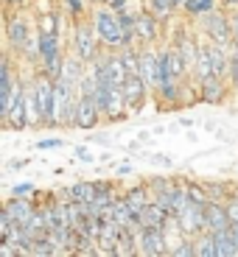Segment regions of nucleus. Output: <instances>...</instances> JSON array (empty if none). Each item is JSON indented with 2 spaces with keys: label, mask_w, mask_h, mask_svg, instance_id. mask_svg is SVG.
I'll return each instance as SVG.
<instances>
[{
  "label": "nucleus",
  "mask_w": 238,
  "mask_h": 257,
  "mask_svg": "<svg viewBox=\"0 0 238 257\" xmlns=\"http://www.w3.org/2000/svg\"><path fill=\"white\" fill-rule=\"evenodd\" d=\"M3 34H6V51L17 53L37 34V14L28 6H23V3L20 6L6 3V26H3Z\"/></svg>",
  "instance_id": "nucleus-1"
},
{
  "label": "nucleus",
  "mask_w": 238,
  "mask_h": 257,
  "mask_svg": "<svg viewBox=\"0 0 238 257\" xmlns=\"http://www.w3.org/2000/svg\"><path fill=\"white\" fill-rule=\"evenodd\" d=\"M67 48H70L76 56H82L87 64L96 62V59L104 53V45H101V39H98L96 23H93L90 14L73 20V26H70V45H67Z\"/></svg>",
  "instance_id": "nucleus-2"
},
{
  "label": "nucleus",
  "mask_w": 238,
  "mask_h": 257,
  "mask_svg": "<svg viewBox=\"0 0 238 257\" xmlns=\"http://www.w3.org/2000/svg\"><path fill=\"white\" fill-rule=\"evenodd\" d=\"M90 17L96 23L98 39H101L104 51H121L126 42H123V26H121V14L112 12L107 3H93Z\"/></svg>",
  "instance_id": "nucleus-3"
},
{
  "label": "nucleus",
  "mask_w": 238,
  "mask_h": 257,
  "mask_svg": "<svg viewBox=\"0 0 238 257\" xmlns=\"http://www.w3.org/2000/svg\"><path fill=\"white\" fill-rule=\"evenodd\" d=\"M199 31L205 39H210V42H219V45H230L232 42V23H230V12H224V9H213V12L202 14L199 20Z\"/></svg>",
  "instance_id": "nucleus-4"
},
{
  "label": "nucleus",
  "mask_w": 238,
  "mask_h": 257,
  "mask_svg": "<svg viewBox=\"0 0 238 257\" xmlns=\"http://www.w3.org/2000/svg\"><path fill=\"white\" fill-rule=\"evenodd\" d=\"M121 90H123V101H126L129 115H140L146 109V103L154 101V90L146 84V78L140 73H129L126 81L121 84Z\"/></svg>",
  "instance_id": "nucleus-5"
},
{
  "label": "nucleus",
  "mask_w": 238,
  "mask_h": 257,
  "mask_svg": "<svg viewBox=\"0 0 238 257\" xmlns=\"http://www.w3.org/2000/svg\"><path fill=\"white\" fill-rule=\"evenodd\" d=\"M166 23L168 20L157 17L151 9L143 6L137 12V45H157L166 42Z\"/></svg>",
  "instance_id": "nucleus-6"
},
{
  "label": "nucleus",
  "mask_w": 238,
  "mask_h": 257,
  "mask_svg": "<svg viewBox=\"0 0 238 257\" xmlns=\"http://www.w3.org/2000/svg\"><path fill=\"white\" fill-rule=\"evenodd\" d=\"M196 92H199V103H207V106H221V103L230 101L232 84L221 76H207L202 81H196Z\"/></svg>",
  "instance_id": "nucleus-7"
},
{
  "label": "nucleus",
  "mask_w": 238,
  "mask_h": 257,
  "mask_svg": "<svg viewBox=\"0 0 238 257\" xmlns=\"http://www.w3.org/2000/svg\"><path fill=\"white\" fill-rule=\"evenodd\" d=\"M101 106L96 101V92H78V106H76V128L90 132V128L101 126Z\"/></svg>",
  "instance_id": "nucleus-8"
},
{
  "label": "nucleus",
  "mask_w": 238,
  "mask_h": 257,
  "mask_svg": "<svg viewBox=\"0 0 238 257\" xmlns=\"http://www.w3.org/2000/svg\"><path fill=\"white\" fill-rule=\"evenodd\" d=\"M137 254H143V257H163V254H168L166 229L140 226V229H137Z\"/></svg>",
  "instance_id": "nucleus-9"
},
{
  "label": "nucleus",
  "mask_w": 238,
  "mask_h": 257,
  "mask_svg": "<svg viewBox=\"0 0 238 257\" xmlns=\"http://www.w3.org/2000/svg\"><path fill=\"white\" fill-rule=\"evenodd\" d=\"M177 226L182 229V235H188V238H196L199 232H205V229H207L205 207L191 204V201H188V204L182 207L180 212H177Z\"/></svg>",
  "instance_id": "nucleus-10"
},
{
  "label": "nucleus",
  "mask_w": 238,
  "mask_h": 257,
  "mask_svg": "<svg viewBox=\"0 0 238 257\" xmlns=\"http://www.w3.org/2000/svg\"><path fill=\"white\" fill-rule=\"evenodd\" d=\"M28 81V78H26ZM0 126L6 128V132H26V128H31V123H28V101H26V84H23V90H20V95L14 98L12 109H9V115L0 120Z\"/></svg>",
  "instance_id": "nucleus-11"
},
{
  "label": "nucleus",
  "mask_w": 238,
  "mask_h": 257,
  "mask_svg": "<svg viewBox=\"0 0 238 257\" xmlns=\"http://www.w3.org/2000/svg\"><path fill=\"white\" fill-rule=\"evenodd\" d=\"M168 218H171V215H168V212L163 210L157 201H148V204L140 210V215H137L140 226H151V229H166Z\"/></svg>",
  "instance_id": "nucleus-12"
},
{
  "label": "nucleus",
  "mask_w": 238,
  "mask_h": 257,
  "mask_svg": "<svg viewBox=\"0 0 238 257\" xmlns=\"http://www.w3.org/2000/svg\"><path fill=\"white\" fill-rule=\"evenodd\" d=\"M205 221H207V229L210 232L227 229V226H230V215H227L224 201H207L205 204Z\"/></svg>",
  "instance_id": "nucleus-13"
},
{
  "label": "nucleus",
  "mask_w": 238,
  "mask_h": 257,
  "mask_svg": "<svg viewBox=\"0 0 238 257\" xmlns=\"http://www.w3.org/2000/svg\"><path fill=\"white\" fill-rule=\"evenodd\" d=\"M121 196L126 199V204L132 207V212H135V215H140V210L148 204V201H151V193H148L146 179H143V182H137L135 187H126V190H123Z\"/></svg>",
  "instance_id": "nucleus-14"
},
{
  "label": "nucleus",
  "mask_w": 238,
  "mask_h": 257,
  "mask_svg": "<svg viewBox=\"0 0 238 257\" xmlns=\"http://www.w3.org/2000/svg\"><path fill=\"white\" fill-rule=\"evenodd\" d=\"M213 238H216V254L219 257H238V243L232 238V229H216L213 232Z\"/></svg>",
  "instance_id": "nucleus-15"
},
{
  "label": "nucleus",
  "mask_w": 238,
  "mask_h": 257,
  "mask_svg": "<svg viewBox=\"0 0 238 257\" xmlns=\"http://www.w3.org/2000/svg\"><path fill=\"white\" fill-rule=\"evenodd\" d=\"M213 9H219V0H185V6H182V14L191 20H199L202 14L213 12Z\"/></svg>",
  "instance_id": "nucleus-16"
},
{
  "label": "nucleus",
  "mask_w": 238,
  "mask_h": 257,
  "mask_svg": "<svg viewBox=\"0 0 238 257\" xmlns=\"http://www.w3.org/2000/svg\"><path fill=\"white\" fill-rule=\"evenodd\" d=\"M185 190H188V201H191V204H199V207H205L207 201H210V196H207V187H205V182H199V179H188V176H185Z\"/></svg>",
  "instance_id": "nucleus-17"
},
{
  "label": "nucleus",
  "mask_w": 238,
  "mask_h": 257,
  "mask_svg": "<svg viewBox=\"0 0 238 257\" xmlns=\"http://www.w3.org/2000/svg\"><path fill=\"white\" fill-rule=\"evenodd\" d=\"M193 240H196V257H219L216 254V238H213L210 229L199 232Z\"/></svg>",
  "instance_id": "nucleus-18"
},
{
  "label": "nucleus",
  "mask_w": 238,
  "mask_h": 257,
  "mask_svg": "<svg viewBox=\"0 0 238 257\" xmlns=\"http://www.w3.org/2000/svg\"><path fill=\"white\" fill-rule=\"evenodd\" d=\"M93 3H96V0H62V9L70 20H78V17H84V14H90Z\"/></svg>",
  "instance_id": "nucleus-19"
},
{
  "label": "nucleus",
  "mask_w": 238,
  "mask_h": 257,
  "mask_svg": "<svg viewBox=\"0 0 238 257\" xmlns=\"http://www.w3.org/2000/svg\"><path fill=\"white\" fill-rule=\"evenodd\" d=\"M143 6L151 9L157 17L168 20V23H171V17L177 14V9H174V3H171V0H143Z\"/></svg>",
  "instance_id": "nucleus-20"
},
{
  "label": "nucleus",
  "mask_w": 238,
  "mask_h": 257,
  "mask_svg": "<svg viewBox=\"0 0 238 257\" xmlns=\"http://www.w3.org/2000/svg\"><path fill=\"white\" fill-rule=\"evenodd\" d=\"M227 51H230V76H227V81L232 84V90H238V39H232Z\"/></svg>",
  "instance_id": "nucleus-21"
},
{
  "label": "nucleus",
  "mask_w": 238,
  "mask_h": 257,
  "mask_svg": "<svg viewBox=\"0 0 238 257\" xmlns=\"http://www.w3.org/2000/svg\"><path fill=\"white\" fill-rule=\"evenodd\" d=\"M62 146H64L62 137H39V140L34 143L37 151H53V148H62Z\"/></svg>",
  "instance_id": "nucleus-22"
},
{
  "label": "nucleus",
  "mask_w": 238,
  "mask_h": 257,
  "mask_svg": "<svg viewBox=\"0 0 238 257\" xmlns=\"http://www.w3.org/2000/svg\"><path fill=\"white\" fill-rule=\"evenodd\" d=\"M34 193H37L34 182H14L12 185V196H34Z\"/></svg>",
  "instance_id": "nucleus-23"
},
{
  "label": "nucleus",
  "mask_w": 238,
  "mask_h": 257,
  "mask_svg": "<svg viewBox=\"0 0 238 257\" xmlns=\"http://www.w3.org/2000/svg\"><path fill=\"white\" fill-rule=\"evenodd\" d=\"M76 162H82V165H93L96 157H93V151L87 146H76Z\"/></svg>",
  "instance_id": "nucleus-24"
},
{
  "label": "nucleus",
  "mask_w": 238,
  "mask_h": 257,
  "mask_svg": "<svg viewBox=\"0 0 238 257\" xmlns=\"http://www.w3.org/2000/svg\"><path fill=\"white\" fill-rule=\"evenodd\" d=\"M31 165V157H17V160H9L6 162V171H23V168Z\"/></svg>",
  "instance_id": "nucleus-25"
},
{
  "label": "nucleus",
  "mask_w": 238,
  "mask_h": 257,
  "mask_svg": "<svg viewBox=\"0 0 238 257\" xmlns=\"http://www.w3.org/2000/svg\"><path fill=\"white\" fill-rule=\"evenodd\" d=\"M148 162H154V165H163V168H171V165H174V160H171L168 154H151V157H148Z\"/></svg>",
  "instance_id": "nucleus-26"
},
{
  "label": "nucleus",
  "mask_w": 238,
  "mask_h": 257,
  "mask_svg": "<svg viewBox=\"0 0 238 257\" xmlns=\"http://www.w3.org/2000/svg\"><path fill=\"white\" fill-rule=\"evenodd\" d=\"M112 171H115L118 176H129V174H135V168L129 165V162H123V165H115Z\"/></svg>",
  "instance_id": "nucleus-27"
},
{
  "label": "nucleus",
  "mask_w": 238,
  "mask_h": 257,
  "mask_svg": "<svg viewBox=\"0 0 238 257\" xmlns=\"http://www.w3.org/2000/svg\"><path fill=\"white\" fill-rule=\"evenodd\" d=\"M87 143H98V146H112L110 137H104V135H90L87 137Z\"/></svg>",
  "instance_id": "nucleus-28"
},
{
  "label": "nucleus",
  "mask_w": 238,
  "mask_h": 257,
  "mask_svg": "<svg viewBox=\"0 0 238 257\" xmlns=\"http://www.w3.org/2000/svg\"><path fill=\"white\" fill-rule=\"evenodd\" d=\"M219 6L224 12H238V0H219Z\"/></svg>",
  "instance_id": "nucleus-29"
},
{
  "label": "nucleus",
  "mask_w": 238,
  "mask_h": 257,
  "mask_svg": "<svg viewBox=\"0 0 238 257\" xmlns=\"http://www.w3.org/2000/svg\"><path fill=\"white\" fill-rule=\"evenodd\" d=\"M230 23H232V39H238V12H230Z\"/></svg>",
  "instance_id": "nucleus-30"
},
{
  "label": "nucleus",
  "mask_w": 238,
  "mask_h": 257,
  "mask_svg": "<svg viewBox=\"0 0 238 257\" xmlns=\"http://www.w3.org/2000/svg\"><path fill=\"white\" fill-rule=\"evenodd\" d=\"M180 126L191 128V126H193V117H180Z\"/></svg>",
  "instance_id": "nucleus-31"
},
{
  "label": "nucleus",
  "mask_w": 238,
  "mask_h": 257,
  "mask_svg": "<svg viewBox=\"0 0 238 257\" xmlns=\"http://www.w3.org/2000/svg\"><path fill=\"white\" fill-rule=\"evenodd\" d=\"M171 3H174L177 12H182V6H185V0H171Z\"/></svg>",
  "instance_id": "nucleus-32"
},
{
  "label": "nucleus",
  "mask_w": 238,
  "mask_h": 257,
  "mask_svg": "<svg viewBox=\"0 0 238 257\" xmlns=\"http://www.w3.org/2000/svg\"><path fill=\"white\" fill-rule=\"evenodd\" d=\"M232 199H238V182H232V193H230Z\"/></svg>",
  "instance_id": "nucleus-33"
},
{
  "label": "nucleus",
  "mask_w": 238,
  "mask_h": 257,
  "mask_svg": "<svg viewBox=\"0 0 238 257\" xmlns=\"http://www.w3.org/2000/svg\"><path fill=\"white\" fill-rule=\"evenodd\" d=\"M96 3H107V6H110V3H112V0H96Z\"/></svg>",
  "instance_id": "nucleus-34"
}]
</instances>
